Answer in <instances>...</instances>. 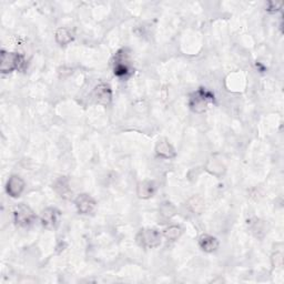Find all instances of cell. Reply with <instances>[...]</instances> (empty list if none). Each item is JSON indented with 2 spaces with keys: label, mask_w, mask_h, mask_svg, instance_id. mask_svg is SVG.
Wrapping results in <instances>:
<instances>
[{
  "label": "cell",
  "mask_w": 284,
  "mask_h": 284,
  "mask_svg": "<svg viewBox=\"0 0 284 284\" xmlns=\"http://www.w3.org/2000/svg\"><path fill=\"white\" fill-rule=\"evenodd\" d=\"M115 75L119 78H127L131 75L130 54L127 49H121L115 57Z\"/></svg>",
  "instance_id": "6da1fadb"
},
{
  "label": "cell",
  "mask_w": 284,
  "mask_h": 284,
  "mask_svg": "<svg viewBox=\"0 0 284 284\" xmlns=\"http://www.w3.org/2000/svg\"><path fill=\"white\" fill-rule=\"evenodd\" d=\"M25 66V59L21 54L16 52H2V66L0 70L4 74L6 72H13L14 70L21 69Z\"/></svg>",
  "instance_id": "7a4b0ae2"
},
{
  "label": "cell",
  "mask_w": 284,
  "mask_h": 284,
  "mask_svg": "<svg viewBox=\"0 0 284 284\" xmlns=\"http://www.w3.org/2000/svg\"><path fill=\"white\" fill-rule=\"evenodd\" d=\"M214 96L211 92L200 89L199 91L194 92L190 98V107L196 112H203L207 110L210 102H213Z\"/></svg>",
  "instance_id": "3957f363"
},
{
  "label": "cell",
  "mask_w": 284,
  "mask_h": 284,
  "mask_svg": "<svg viewBox=\"0 0 284 284\" xmlns=\"http://www.w3.org/2000/svg\"><path fill=\"white\" fill-rule=\"evenodd\" d=\"M137 242L147 249L157 248L161 244V235L155 229H142L138 232Z\"/></svg>",
  "instance_id": "277c9868"
},
{
  "label": "cell",
  "mask_w": 284,
  "mask_h": 284,
  "mask_svg": "<svg viewBox=\"0 0 284 284\" xmlns=\"http://www.w3.org/2000/svg\"><path fill=\"white\" fill-rule=\"evenodd\" d=\"M35 219L36 215L33 213V211L24 203L18 204L14 210V220L15 223L18 226L21 228L29 226L33 223Z\"/></svg>",
  "instance_id": "5b68a950"
},
{
  "label": "cell",
  "mask_w": 284,
  "mask_h": 284,
  "mask_svg": "<svg viewBox=\"0 0 284 284\" xmlns=\"http://www.w3.org/2000/svg\"><path fill=\"white\" fill-rule=\"evenodd\" d=\"M93 98L98 103L108 104L112 99V90L108 83L101 82L93 89Z\"/></svg>",
  "instance_id": "8992f818"
},
{
  "label": "cell",
  "mask_w": 284,
  "mask_h": 284,
  "mask_svg": "<svg viewBox=\"0 0 284 284\" xmlns=\"http://www.w3.org/2000/svg\"><path fill=\"white\" fill-rule=\"evenodd\" d=\"M75 204L80 213L89 214L93 212V210L96 209L97 203L94 201V199L89 196V194H80V196H78L75 200Z\"/></svg>",
  "instance_id": "52a82bcc"
},
{
  "label": "cell",
  "mask_w": 284,
  "mask_h": 284,
  "mask_svg": "<svg viewBox=\"0 0 284 284\" xmlns=\"http://www.w3.org/2000/svg\"><path fill=\"white\" fill-rule=\"evenodd\" d=\"M59 215H60V213L57 209H54V208L44 209L40 216L42 225L49 230L54 229V228L58 225Z\"/></svg>",
  "instance_id": "ba28073f"
},
{
  "label": "cell",
  "mask_w": 284,
  "mask_h": 284,
  "mask_svg": "<svg viewBox=\"0 0 284 284\" xmlns=\"http://www.w3.org/2000/svg\"><path fill=\"white\" fill-rule=\"evenodd\" d=\"M25 189V182L18 176H13L7 182V192L10 197H19Z\"/></svg>",
  "instance_id": "9c48e42d"
},
{
  "label": "cell",
  "mask_w": 284,
  "mask_h": 284,
  "mask_svg": "<svg viewBox=\"0 0 284 284\" xmlns=\"http://www.w3.org/2000/svg\"><path fill=\"white\" fill-rule=\"evenodd\" d=\"M155 151L158 155L164 159H171L176 157L175 148L171 146V143L166 140H161L158 142L157 147H155Z\"/></svg>",
  "instance_id": "30bf717a"
},
{
  "label": "cell",
  "mask_w": 284,
  "mask_h": 284,
  "mask_svg": "<svg viewBox=\"0 0 284 284\" xmlns=\"http://www.w3.org/2000/svg\"><path fill=\"white\" fill-rule=\"evenodd\" d=\"M199 246L205 252H213L219 247V242L212 236L204 235L199 240Z\"/></svg>",
  "instance_id": "8fae6325"
},
{
  "label": "cell",
  "mask_w": 284,
  "mask_h": 284,
  "mask_svg": "<svg viewBox=\"0 0 284 284\" xmlns=\"http://www.w3.org/2000/svg\"><path fill=\"white\" fill-rule=\"evenodd\" d=\"M53 189L57 191L58 194H60V197L63 198H68L71 193L69 181L66 177H60L59 179L54 182Z\"/></svg>",
  "instance_id": "7c38bea8"
},
{
  "label": "cell",
  "mask_w": 284,
  "mask_h": 284,
  "mask_svg": "<svg viewBox=\"0 0 284 284\" xmlns=\"http://www.w3.org/2000/svg\"><path fill=\"white\" fill-rule=\"evenodd\" d=\"M155 191L154 183L151 181H143L138 185V196L142 199L151 198Z\"/></svg>",
  "instance_id": "4fadbf2b"
},
{
  "label": "cell",
  "mask_w": 284,
  "mask_h": 284,
  "mask_svg": "<svg viewBox=\"0 0 284 284\" xmlns=\"http://www.w3.org/2000/svg\"><path fill=\"white\" fill-rule=\"evenodd\" d=\"M55 40L61 46H66V44L74 40V37H72V33L67 28H59L57 32H55Z\"/></svg>",
  "instance_id": "5bb4252c"
},
{
  "label": "cell",
  "mask_w": 284,
  "mask_h": 284,
  "mask_svg": "<svg viewBox=\"0 0 284 284\" xmlns=\"http://www.w3.org/2000/svg\"><path fill=\"white\" fill-rule=\"evenodd\" d=\"M181 233H182V230H181L180 226L171 225L169 228H166V229L164 230L163 236H164V238L166 239V240L176 241V240H178V239L180 238Z\"/></svg>",
  "instance_id": "9a60e30c"
},
{
  "label": "cell",
  "mask_w": 284,
  "mask_h": 284,
  "mask_svg": "<svg viewBox=\"0 0 284 284\" xmlns=\"http://www.w3.org/2000/svg\"><path fill=\"white\" fill-rule=\"evenodd\" d=\"M188 207L191 209L192 212L194 213H200L204 208V203L202 201V199L200 197H193L189 200Z\"/></svg>",
  "instance_id": "2e32d148"
}]
</instances>
